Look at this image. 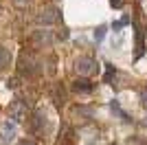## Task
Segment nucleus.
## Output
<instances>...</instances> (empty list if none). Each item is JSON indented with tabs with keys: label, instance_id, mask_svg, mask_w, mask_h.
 Segmentation results:
<instances>
[{
	"label": "nucleus",
	"instance_id": "nucleus-4",
	"mask_svg": "<svg viewBox=\"0 0 147 145\" xmlns=\"http://www.w3.org/2000/svg\"><path fill=\"white\" fill-rule=\"evenodd\" d=\"M29 127H31V132H33V134H37V136H44L46 127H49L46 115H44V112H33V115H31V121H29Z\"/></svg>",
	"mask_w": 147,
	"mask_h": 145
},
{
	"label": "nucleus",
	"instance_id": "nucleus-15",
	"mask_svg": "<svg viewBox=\"0 0 147 145\" xmlns=\"http://www.w3.org/2000/svg\"><path fill=\"white\" fill-rule=\"evenodd\" d=\"M141 99H143V106L147 108V88H143V92H141Z\"/></svg>",
	"mask_w": 147,
	"mask_h": 145
},
{
	"label": "nucleus",
	"instance_id": "nucleus-17",
	"mask_svg": "<svg viewBox=\"0 0 147 145\" xmlns=\"http://www.w3.org/2000/svg\"><path fill=\"white\" fill-rule=\"evenodd\" d=\"M16 2H18V5H24V2H29V0H16Z\"/></svg>",
	"mask_w": 147,
	"mask_h": 145
},
{
	"label": "nucleus",
	"instance_id": "nucleus-11",
	"mask_svg": "<svg viewBox=\"0 0 147 145\" xmlns=\"http://www.w3.org/2000/svg\"><path fill=\"white\" fill-rule=\"evenodd\" d=\"M110 108H112V110H114V112H117V115H119V117H121V119H123V121H129V117H127V115H125V112H123V108H121V106H119V101H117V99H114V101H112V103H110Z\"/></svg>",
	"mask_w": 147,
	"mask_h": 145
},
{
	"label": "nucleus",
	"instance_id": "nucleus-9",
	"mask_svg": "<svg viewBox=\"0 0 147 145\" xmlns=\"http://www.w3.org/2000/svg\"><path fill=\"white\" fill-rule=\"evenodd\" d=\"M134 29H136V57H141L143 51H145V35H143V29L138 24H136Z\"/></svg>",
	"mask_w": 147,
	"mask_h": 145
},
{
	"label": "nucleus",
	"instance_id": "nucleus-5",
	"mask_svg": "<svg viewBox=\"0 0 147 145\" xmlns=\"http://www.w3.org/2000/svg\"><path fill=\"white\" fill-rule=\"evenodd\" d=\"M75 68H77L79 75H92V72L99 70V64L92 57H79V60L75 62Z\"/></svg>",
	"mask_w": 147,
	"mask_h": 145
},
{
	"label": "nucleus",
	"instance_id": "nucleus-10",
	"mask_svg": "<svg viewBox=\"0 0 147 145\" xmlns=\"http://www.w3.org/2000/svg\"><path fill=\"white\" fill-rule=\"evenodd\" d=\"M9 62H11V53H9L5 46H0V70H2Z\"/></svg>",
	"mask_w": 147,
	"mask_h": 145
},
{
	"label": "nucleus",
	"instance_id": "nucleus-2",
	"mask_svg": "<svg viewBox=\"0 0 147 145\" xmlns=\"http://www.w3.org/2000/svg\"><path fill=\"white\" fill-rule=\"evenodd\" d=\"M29 103L22 101V99H13L11 103H9V117H11V121H16V123H20V121H24L26 117H29Z\"/></svg>",
	"mask_w": 147,
	"mask_h": 145
},
{
	"label": "nucleus",
	"instance_id": "nucleus-1",
	"mask_svg": "<svg viewBox=\"0 0 147 145\" xmlns=\"http://www.w3.org/2000/svg\"><path fill=\"white\" fill-rule=\"evenodd\" d=\"M42 70V60L35 51H22L18 60V72L20 75H26V77H33Z\"/></svg>",
	"mask_w": 147,
	"mask_h": 145
},
{
	"label": "nucleus",
	"instance_id": "nucleus-12",
	"mask_svg": "<svg viewBox=\"0 0 147 145\" xmlns=\"http://www.w3.org/2000/svg\"><path fill=\"white\" fill-rule=\"evenodd\" d=\"M114 75H117V70H114V66H112V64H105V81H108V84H114V81H112V79H114Z\"/></svg>",
	"mask_w": 147,
	"mask_h": 145
},
{
	"label": "nucleus",
	"instance_id": "nucleus-16",
	"mask_svg": "<svg viewBox=\"0 0 147 145\" xmlns=\"http://www.w3.org/2000/svg\"><path fill=\"white\" fill-rule=\"evenodd\" d=\"M110 2H112V7H117V9L123 7V0H110Z\"/></svg>",
	"mask_w": 147,
	"mask_h": 145
},
{
	"label": "nucleus",
	"instance_id": "nucleus-6",
	"mask_svg": "<svg viewBox=\"0 0 147 145\" xmlns=\"http://www.w3.org/2000/svg\"><path fill=\"white\" fill-rule=\"evenodd\" d=\"M31 40H33V44H35V46H51L55 37H53V33H51L49 29H37L35 33H33V37H31Z\"/></svg>",
	"mask_w": 147,
	"mask_h": 145
},
{
	"label": "nucleus",
	"instance_id": "nucleus-3",
	"mask_svg": "<svg viewBox=\"0 0 147 145\" xmlns=\"http://www.w3.org/2000/svg\"><path fill=\"white\" fill-rule=\"evenodd\" d=\"M35 20L40 24H57L61 20V11L57 7H44L42 11H37Z\"/></svg>",
	"mask_w": 147,
	"mask_h": 145
},
{
	"label": "nucleus",
	"instance_id": "nucleus-7",
	"mask_svg": "<svg viewBox=\"0 0 147 145\" xmlns=\"http://www.w3.org/2000/svg\"><path fill=\"white\" fill-rule=\"evenodd\" d=\"M92 88H94L92 81H88L86 77H77L73 81V90L75 92H92Z\"/></svg>",
	"mask_w": 147,
	"mask_h": 145
},
{
	"label": "nucleus",
	"instance_id": "nucleus-13",
	"mask_svg": "<svg viewBox=\"0 0 147 145\" xmlns=\"http://www.w3.org/2000/svg\"><path fill=\"white\" fill-rule=\"evenodd\" d=\"M105 31H108V26H103V24H101V26H97V31H94V40H97V42H101V40H103Z\"/></svg>",
	"mask_w": 147,
	"mask_h": 145
},
{
	"label": "nucleus",
	"instance_id": "nucleus-8",
	"mask_svg": "<svg viewBox=\"0 0 147 145\" xmlns=\"http://www.w3.org/2000/svg\"><path fill=\"white\" fill-rule=\"evenodd\" d=\"M13 136H16V121H7L5 127H2L0 141H2V143H9V141H13Z\"/></svg>",
	"mask_w": 147,
	"mask_h": 145
},
{
	"label": "nucleus",
	"instance_id": "nucleus-18",
	"mask_svg": "<svg viewBox=\"0 0 147 145\" xmlns=\"http://www.w3.org/2000/svg\"><path fill=\"white\" fill-rule=\"evenodd\" d=\"M110 145H119V143H110Z\"/></svg>",
	"mask_w": 147,
	"mask_h": 145
},
{
	"label": "nucleus",
	"instance_id": "nucleus-14",
	"mask_svg": "<svg viewBox=\"0 0 147 145\" xmlns=\"http://www.w3.org/2000/svg\"><path fill=\"white\" fill-rule=\"evenodd\" d=\"M18 145H37L33 139H22V141H18Z\"/></svg>",
	"mask_w": 147,
	"mask_h": 145
}]
</instances>
